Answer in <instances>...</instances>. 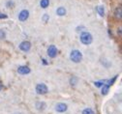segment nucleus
Listing matches in <instances>:
<instances>
[{"mask_svg":"<svg viewBox=\"0 0 122 114\" xmlns=\"http://www.w3.org/2000/svg\"><path fill=\"white\" fill-rule=\"evenodd\" d=\"M80 40H81V44L87 45H90L91 43L93 42V37H92V35L89 33V32H87V31H83V32H81V33Z\"/></svg>","mask_w":122,"mask_h":114,"instance_id":"obj_1","label":"nucleus"},{"mask_svg":"<svg viewBox=\"0 0 122 114\" xmlns=\"http://www.w3.org/2000/svg\"><path fill=\"white\" fill-rule=\"evenodd\" d=\"M70 59L74 62V63H80L82 59V54L80 50H74L71 51L70 53Z\"/></svg>","mask_w":122,"mask_h":114,"instance_id":"obj_2","label":"nucleus"},{"mask_svg":"<svg viewBox=\"0 0 122 114\" xmlns=\"http://www.w3.org/2000/svg\"><path fill=\"white\" fill-rule=\"evenodd\" d=\"M36 92L40 95H45V94H47L49 92V88L46 84L40 83V84L36 85Z\"/></svg>","mask_w":122,"mask_h":114,"instance_id":"obj_3","label":"nucleus"},{"mask_svg":"<svg viewBox=\"0 0 122 114\" xmlns=\"http://www.w3.org/2000/svg\"><path fill=\"white\" fill-rule=\"evenodd\" d=\"M30 48H31V44H30V42H28V41H24L20 45V50L24 51V52L29 51Z\"/></svg>","mask_w":122,"mask_h":114,"instance_id":"obj_4","label":"nucleus"},{"mask_svg":"<svg viewBox=\"0 0 122 114\" xmlns=\"http://www.w3.org/2000/svg\"><path fill=\"white\" fill-rule=\"evenodd\" d=\"M48 55L51 58H54L57 55V48H56L55 45H51L49 46V48H48Z\"/></svg>","mask_w":122,"mask_h":114,"instance_id":"obj_5","label":"nucleus"},{"mask_svg":"<svg viewBox=\"0 0 122 114\" xmlns=\"http://www.w3.org/2000/svg\"><path fill=\"white\" fill-rule=\"evenodd\" d=\"M28 18H29V11L26 10V9L22 10V11L19 14V20H20V21H25V20H27Z\"/></svg>","mask_w":122,"mask_h":114,"instance_id":"obj_6","label":"nucleus"},{"mask_svg":"<svg viewBox=\"0 0 122 114\" xmlns=\"http://www.w3.org/2000/svg\"><path fill=\"white\" fill-rule=\"evenodd\" d=\"M67 108H68V106H67V104H64V103H59V104H57L56 106H55V110H56L57 112H59V113L65 112V111L67 110Z\"/></svg>","mask_w":122,"mask_h":114,"instance_id":"obj_7","label":"nucleus"},{"mask_svg":"<svg viewBox=\"0 0 122 114\" xmlns=\"http://www.w3.org/2000/svg\"><path fill=\"white\" fill-rule=\"evenodd\" d=\"M18 73L20 74H28L30 73V69L27 66H20L18 69Z\"/></svg>","mask_w":122,"mask_h":114,"instance_id":"obj_8","label":"nucleus"},{"mask_svg":"<svg viewBox=\"0 0 122 114\" xmlns=\"http://www.w3.org/2000/svg\"><path fill=\"white\" fill-rule=\"evenodd\" d=\"M114 17L117 19V20H121L122 18V9L120 7H117L114 11Z\"/></svg>","mask_w":122,"mask_h":114,"instance_id":"obj_9","label":"nucleus"},{"mask_svg":"<svg viewBox=\"0 0 122 114\" xmlns=\"http://www.w3.org/2000/svg\"><path fill=\"white\" fill-rule=\"evenodd\" d=\"M66 9L64 8V7H59V8H57V10H56V14H57V15H60V17H62V15H66Z\"/></svg>","mask_w":122,"mask_h":114,"instance_id":"obj_10","label":"nucleus"},{"mask_svg":"<svg viewBox=\"0 0 122 114\" xmlns=\"http://www.w3.org/2000/svg\"><path fill=\"white\" fill-rule=\"evenodd\" d=\"M36 108L39 110H43L46 108V104L44 102H38L36 103Z\"/></svg>","mask_w":122,"mask_h":114,"instance_id":"obj_11","label":"nucleus"},{"mask_svg":"<svg viewBox=\"0 0 122 114\" xmlns=\"http://www.w3.org/2000/svg\"><path fill=\"white\" fill-rule=\"evenodd\" d=\"M40 5L42 8L46 9V8H48L49 5H50V0H41V2H40Z\"/></svg>","mask_w":122,"mask_h":114,"instance_id":"obj_12","label":"nucleus"},{"mask_svg":"<svg viewBox=\"0 0 122 114\" xmlns=\"http://www.w3.org/2000/svg\"><path fill=\"white\" fill-rule=\"evenodd\" d=\"M109 90H110V85H109V84L103 85V88H102V94H103V95H107V94L109 93Z\"/></svg>","mask_w":122,"mask_h":114,"instance_id":"obj_13","label":"nucleus"},{"mask_svg":"<svg viewBox=\"0 0 122 114\" xmlns=\"http://www.w3.org/2000/svg\"><path fill=\"white\" fill-rule=\"evenodd\" d=\"M97 12H98V14L101 15V17H104L105 15V8H104V6H102V5H100L98 8H97Z\"/></svg>","mask_w":122,"mask_h":114,"instance_id":"obj_14","label":"nucleus"},{"mask_svg":"<svg viewBox=\"0 0 122 114\" xmlns=\"http://www.w3.org/2000/svg\"><path fill=\"white\" fill-rule=\"evenodd\" d=\"M95 86L96 87H102L104 84H105V80H100V81H95L94 82Z\"/></svg>","mask_w":122,"mask_h":114,"instance_id":"obj_15","label":"nucleus"},{"mask_svg":"<svg viewBox=\"0 0 122 114\" xmlns=\"http://www.w3.org/2000/svg\"><path fill=\"white\" fill-rule=\"evenodd\" d=\"M82 114H95V113H94V111L91 108H85L82 111Z\"/></svg>","mask_w":122,"mask_h":114,"instance_id":"obj_16","label":"nucleus"},{"mask_svg":"<svg viewBox=\"0 0 122 114\" xmlns=\"http://www.w3.org/2000/svg\"><path fill=\"white\" fill-rule=\"evenodd\" d=\"M6 37V32L2 29H0V40H3Z\"/></svg>","mask_w":122,"mask_h":114,"instance_id":"obj_17","label":"nucleus"},{"mask_svg":"<svg viewBox=\"0 0 122 114\" xmlns=\"http://www.w3.org/2000/svg\"><path fill=\"white\" fill-rule=\"evenodd\" d=\"M77 81H78V79L76 78V77H72L71 80H70V83H71L72 86H75L76 84H77Z\"/></svg>","mask_w":122,"mask_h":114,"instance_id":"obj_18","label":"nucleus"},{"mask_svg":"<svg viewBox=\"0 0 122 114\" xmlns=\"http://www.w3.org/2000/svg\"><path fill=\"white\" fill-rule=\"evenodd\" d=\"M49 15H47V14H45L44 15H43V19H42V20L44 21V22H47L48 20H49Z\"/></svg>","mask_w":122,"mask_h":114,"instance_id":"obj_19","label":"nucleus"},{"mask_svg":"<svg viewBox=\"0 0 122 114\" xmlns=\"http://www.w3.org/2000/svg\"><path fill=\"white\" fill-rule=\"evenodd\" d=\"M7 15L5 14H0V20H3V19H7Z\"/></svg>","mask_w":122,"mask_h":114,"instance_id":"obj_20","label":"nucleus"},{"mask_svg":"<svg viewBox=\"0 0 122 114\" xmlns=\"http://www.w3.org/2000/svg\"><path fill=\"white\" fill-rule=\"evenodd\" d=\"M13 5H14V3H13L12 1H9V2L7 3V6H8V7H12Z\"/></svg>","mask_w":122,"mask_h":114,"instance_id":"obj_21","label":"nucleus"},{"mask_svg":"<svg viewBox=\"0 0 122 114\" xmlns=\"http://www.w3.org/2000/svg\"><path fill=\"white\" fill-rule=\"evenodd\" d=\"M3 89V85H2V83L1 82H0V91H1Z\"/></svg>","mask_w":122,"mask_h":114,"instance_id":"obj_22","label":"nucleus"},{"mask_svg":"<svg viewBox=\"0 0 122 114\" xmlns=\"http://www.w3.org/2000/svg\"><path fill=\"white\" fill-rule=\"evenodd\" d=\"M118 35H119V36L121 35V28H119V29H118Z\"/></svg>","mask_w":122,"mask_h":114,"instance_id":"obj_23","label":"nucleus"}]
</instances>
